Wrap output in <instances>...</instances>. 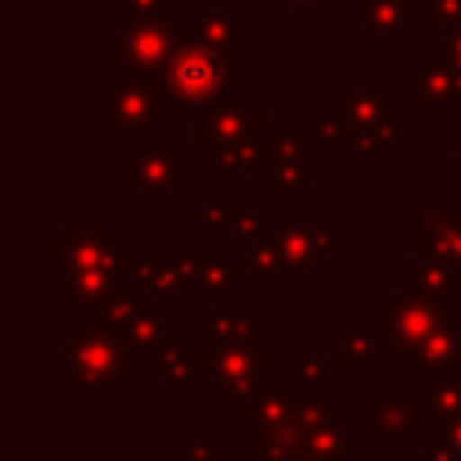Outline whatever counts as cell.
<instances>
[{
  "mask_svg": "<svg viewBox=\"0 0 461 461\" xmlns=\"http://www.w3.org/2000/svg\"><path fill=\"white\" fill-rule=\"evenodd\" d=\"M130 259H133V245L122 234H115L112 223H97V227L68 223L65 234L50 241V285L61 288L68 306L90 317L104 299L130 288L126 285Z\"/></svg>",
  "mask_w": 461,
  "mask_h": 461,
  "instance_id": "1",
  "label": "cell"
},
{
  "mask_svg": "<svg viewBox=\"0 0 461 461\" xmlns=\"http://www.w3.org/2000/svg\"><path fill=\"white\" fill-rule=\"evenodd\" d=\"M130 342L97 321H65V385L83 403H97L101 389L130 385Z\"/></svg>",
  "mask_w": 461,
  "mask_h": 461,
  "instance_id": "2",
  "label": "cell"
},
{
  "mask_svg": "<svg viewBox=\"0 0 461 461\" xmlns=\"http://www.w3.org/2000/svg\"><path fill=\"white\" fill-rule=\"evenodd\" d=\"M166 101L169 97L155 79H137L119 72H108L97 79V119L101 126L112 130L119 144H130V148L162 137Z\"/></svg>",
  "mask_w": 461,
  "mask_h": 461,
  "instance_id": "3",
  "label": "cell"
},
{
  "mask_svg": "<svg viewBox=\"0 0 461 461\" xmlns=\"http://www.w3.org/2000/svg\"><path fill=\"white\" fill-rule=\"evenodd\" d=\"M184 191H198L194 158L176 140L155 137L130 148V205L137 209H176Z\"/></svg>",
  "mask_w": 461,
  "mask_h": 461,
  "instance_id": "4",
  "label": "cell"
},
{
  "mask_svg": "<svg viewBox=\"0 0 461 461\" xmlns=\"http://www.w3.org/2000/svg\"><path fill=\"white\" fill-rule=\"evenodd\" d=\"M281 357L259 349V342H234V346H205V389L212 403H252L259 393L277 385Z\"/></svg>",
  "mask_w": 461,
  "mask_h": 461,
  "instance_id": "5",
  "label": "cell"
},
{
  "mask_svg": "<svg viewBox=\"0 0 461 461\" xmlns=\"http://www.w3.org/2000/svg\"><path fill=\"white\" fill-rule=\"evenodd\" d=\"M180 43H184L180 7L162 11V14H148V18L115 22V72L162 83Z\"/></svg>",
  "mask_w": 461,
  "mask_h": 461,
  "instance_id": "6",
  "label": "cell"
},
{
  "mask_svg": "<svg viewBox=\"0 0 461 461\" xmlns=\"http://www.w3.org/2000/svg\"><path fill=\"white\" fill-rule=\"evenodd\" d=\"M267 137L263 122V94L259 90H230L220 101L198 108L194 119V158H212L216 151L241 144V140H259Z\"/></svg>",
  "mask_w": 461,
  "mask_h": 461,
  "instance_id": "7",
  "label": "cell"
},
{
  "mask_svg": "<svg viewBox=\"0 0 461 461\" xmlns=\"http://www.w3.org/2000/svg\"><path fill=\"white\" fill-rule=\"evenodd\" d=\"M378 328H382V339H385V353H407L414 357V349L436 335L439 328L461 321V310L457 306H447V303H436L432 295L418 292V288H407V292H396L393 299H385L378 306Z\"/></svg>",
  "mask_w": 461,
  "mask_h": 461,
  "instance_id": "8",
  "label": "cell"
},
{
  "mask_svg": "<svg viewBox=\"0 0 461 461\" xmlns=\"http://www.w3.org/2000/svg\"><path fill=\"white\" fill-rule=\"evenodd\" d=\"M162 90L173 104L180 108H205L212 101H220L223 94H230L227 86V58L194 43V40H184L180 50L173 54L166 76H162Z\"/></svg>",
  "mask_w": 461,
  "mask_h": 461,
  "instance_id": "9",
  "label": "cell"
},
{
  "mask_svg": "<svg viewBox=\"0 0 461 461\" xmlns=\"http://www.w3.org/2000/svg\"><path fill=\"white\" fill-rule=\"evenodd\" d=\"M277 252L285 259V267L299 277V281H313V274H324L328 263L346 249V234L339 223H321L313 216L306 220H274L270 223Z\"/></svg>",
  "mask_w": 461,
  "mask_h": 461,
  "instance_id": "10",
  "label": "cell"
},
{
  "mask_svg": "<svg viewBox=\"0 0 461 461\" xmlns=\"http://www.w3.org/2000/svg\"><path fill=\"white\" fill-rule=\"evenodd\" d=\"M184 40H194L227 61H241L249 54V22L245 11L230 7V0H191L180 7Z\"/></svg>",
  "mask_w": 461,
  "mask_h": 461,
  "instance_id": "11",
  "label": "cell"
},
{
  "mask_svg": "<svg viewBox=\"0 0 461 461\" xmlns=\"http://www.w3.org/2000/svg\"><path fill=\"white\" fill-rule=\"evenodd\" d=\"M360 425L382 454H407L411 436L418 432L414 385H382L375 400L360 411Z\"/></svg>",
  "mask_w": 461,
  "mask_h": 461,
  "instance_id": "12",
  "label": "cell"
},
{
  "mask_svg": "<svg viewBox=\"0 0 461 461\" xmlns=\"http://www.w3.org/2000/svg\"><path fill=\"white\" fill-rule=\"evenodd\" d=\"M310 158L313 140L310 126H267V148H263V187L274 194H299L310 184Z\"/></svg>",
  "mask_w": 461,
  "mask_h": 461,
  "instance_id": "13",
  "label": "cell"
},
{
  "mask_svg": "<svg viewBox=\"0 0 461 461\" xmlns=\"http://www.w3.org/2000/svg\"><path fill=\"white\" fill-rule=\"evenodd\" d=\"M331 94L349 112L353 130H375V126L396 122L393 119V101H396L393 76H346L342 86Z\"/></svg>",
  "mask_w": 461,
  "mask_h": 461,
  "instance_id": "14",
  "label": "cell"
},
{
  "mask_svg": "<svg viewBox=\"0 0 461 461\" xmlns=\"http://www.w3.org/2000/svg\"><path fill=\"white\" fill-rule=\"evenodd\" d=\"M407 101L411 108H450L461 112V72H454L439 58H411L407 61Z\"/></svg>",
  "mask_w": 461,
  "mask_h": 461,
  "instance_id": "15",
  "label": "cell"
},
{
  "mask_svg": "<svg viewBox=\"0 0 461 461\" xmlns=\"http://www.w3.org/2000/svg\"><path fill=\"white\" fill-rule=\"evenodd\" d=\"M321 461H360L364 457V425L360 418H346L339 403H331L310 429H306V447Z\"/></svg>",
  "mask_w": 461,
  "mask_h": 461,
  "instance_id": "16",
  "label": "cell"
},
{
  "mask_svg": "<svg viewBox=\"0 0 461 461\" xmlns=\"http://www.w3.org/2000/svg\"><path fill=\"white\" fill-rule=\"evenodd\" d=\"M425 29V0H360V36L367 43H407Z\"/></svg>",
  "mask_w": 461,
  "mask_h": 461,
  "instance_id": "17",
  "label": "cell"
},
{
  "mask_svg": "<svg viewBox=\"0 0 461 461\" xmlns=\"http://www.w3.org/2000/svg\"><path fill=\"white\" fill-rule=\"evenodd\" d=\"M230 256H234V263H238V281H241V288H310L306 281H299V277L285 267L270 223H267V230H263L252 245H245L241 252H230Z\"/></svg>",
  "mask_w": 461,
  "mask_h": 461,
  "instance_id": "18",
  "label": "cell"
},
{
  "mask_svg": "<svg viewBox=\"0 0 461 461\" xmlns=\"http://www.w3.org/2000/svg\"><path fill=\"white\" fill-rule=\"evenodd\" d=\"M130 292H137L148 306L169 310L180 303V288L187 285L176 256H133L126 274Z\"/></svg>",
  "mask_w": 461,
  "mask_h": 461,
  "instance_id": "19",
  "label": "cell"
},
{
  "mask_svg": "<svg viewBox=\"0 0 461 461\" xmlns=\"http://www.w3.org/2000/svg\"><path fill=\"white\" fill-rule=\"evenodd\" d=\"M263 328V310L245 306V303H220L198 310L194 335L205 346H234V342H259Z\"/></svg>",
  "mask_w": 461,
  "mask_h": 461,
  "instance_id": "20",
  "label": "cell"
},
{
  "mask_svg": "<svg viewBox=\"0 0 461 461\" xmlns=\"http://www.w3.org/2000/svg\"><path fill=\"white\" fill-rule=\"evenodd\" d=\"M148 371L162 375L169 389H205V342L180 335L144 357Z\"/></svg>",
  "mask_w": 461,
  "mask_h": 461,
  "instance_id": "21",
  "label": "cell"
},
{
  "mask_svg": "<svg viewBox=\"0 0 461 461\" xmlns=\"http://www.w3.org/2000/svg\"><path fill=\"white\" fill-rule=\"evenodd\" d=\"M414 403H418V432L436 436L450 421L461 418V371L454 375H432L421 385H414Z\"/></svg>",
  "mask_w": 461,
  "mask_h": 461,
  "instance_id": "22",
  "label": "cell"
},
{
  "mask_svg": "<svg viewBox=\"0 0 461 461\" xmlns=\"http://www.w3.org/2000/svg\"><path fill=\"white\" fill-rule=\"evenodd\" d=\"M324 349L339 357L346 371H375L385 353V339L378 321H346L342 331L324 342Z\"/></svg>",
  "mask_w": 461,
  "mask_h": 461,
  "instance_id": "23",
  "label": "cell"
},
{
  "mask_svg": "<svg viewBox=\"0 0 461 461\" xmlns=\"http://www.w3.org/2000/svg\"><path fill=\"white\" fill-rule=\"evenodd\" d=\"M443 205H447L443 202V191H436V187H414L407 180V173H400L393 180V220L407 227V238L411 241H421L425 238L429 223L439 216Z\"/></svg>",
  "mask_w": 461,
  "mask_h": 461,
  "instance_id": "24",
  "label": "cell"
},
{
  "mask_svg": "<svg viewBox=\"0 0 461 461\" xmlns=\"http://www.w3.org/2000/svg\"><path fill=\"white\" fill-rule=\"evenodd\" d=\"M310 140H313V155L324 158H342L353 155V119L349 112L335 101V94L324 97L321 108L310 112Z\"/></svg>",
  "mask_w": 461,
  "mask_h": 461,
  "instance_id": "25",
  "label": "cell"
},
{
  "mask_svg": "<svg viewBox=\"0 0 461 461\" xmlns=\"http://www.w3.org/2000/svg\"><path fill=\"white\" fill-rule=\"evenodd\" d=\"M414 367L432 378V375H454L461 371V321L439 328L436 335H429L418 349H414Z\"/></svg>",
  "mask_w": 461,
  "mask_h": 461,
  "instance_id": "26",
  "label": "cell"
},
{
  "mask_svg": "<svg viewBox=\"0 0 461 461\" xmlns=\"http://www.w3.org/2000/svg\"><path fill=\"white\" fill-rule=\"evenodd\" d=\"M234 288H241L234 256H230V252L202 256V267H198V281H194L198 310H205V306H220V303H230V292H234Z\"/></svg>",
  "mask_w": 461,
  "mask_h": 461,
  "instance_id": "27",
  "label": "cell"
},
{
  "mask_svg": "<svg viewBox=\"0 0 461 461\" xmlns=\"http://www.w3.org/2000/svg\"><path fill=\"white\" fill-rule=\"evenodd\" d=\"M234 202L227 191L220 187H198L194 191V238L198 241H227L230 234V216H234Z\"/></svg>",
  "mask_w": 461,
  "mask_h": 461,
  "instance_id": "28",
  "label": "cell"
},
{
  "mask_svg": "<svg viewBox=\"0 0 461 461\" xmlns=\"http://www.w3.org/2000/svg\"><path fill=\"white\" fill-rule=\"evenodd\" d=\"M411 277H414V288L432 295L436 303H447V306H457V292H461V281L454 274V267L432 252H421V256H411Z\"/></svg>",
  "mask_w": 461,
  "mask_h": 461,
  "instance_id": "29",
  "label": "cell"
},
{
  "mask_svg": "<svg viewBox=\"0 0 461 461\" xmlns=\"http://www.w3.org/2000/svg\"><path fill=\"white\" fill-rule=\"evenodd\" d=\"M184 335V328L173 321V317H166V310H158V306H144L140 313H137V321H133V328L126 331V342H130V349L133 353H151V349H158V346H166V342H173V339H180Z\"/></svg>",
  "mask_w": 461,
  "mask_h": 461,
  "instance_id": "30",
  "label": "cell"
},
{
  "mask_svg": "<svg viewBox=\"0 0 461 461\" xmlns=\"http://www.w3.org/2000/svg\"><path fill=\"white\" fill-rule=\"evenodd\" d=\"M421 241H425V249H429L432 256L447 259V263L454 267V274L461 277V209L443 205L439 216L429 223V230H425Z\"/></svg>",
  "mask_w": 461,
  "mask_h": 461,
  "instance_id": "31",
  "label": "cell"
},
{
  "mask_svg": "<svg viewBox=\"0 0 461 461\" xmlns=\"http://www.w3.org/2000/svg\"><path fill=\"white\" fill-rule=\"evenodd\" d=\"M403 140H411L407 122H389L375 130H353V158H389Z\"/></svg>",
  "mask_w": 461,
  "mask_h": 461,
  "instance_id": "32",
  "label": "cell"
},
{
  "mask_svg": "<svg viewBox=\"0 0 461 461\" xmlns=\"http://www.w3.org/2000/svg\"><path fill=\"white\" fill-rule=\"evenodd\" d=\"M148 303L137 295V292H130V288H122V292H115L112 299H104L90 317H83V321H97V324H104V328H112L115 335H122L126 339V331L133 328V321H137V313L144 310Z\"/></svg>",
  "mask_w": 461,
  "mask_h": 461,
  "instance_id": "33",
  "label": "cell"
},
{
  "mask_svg": "<svg viewBox=\"0 0 461 461\" xmlns=\"http://www.w3.org/2000/svg\"><path fill=\"white\" fill-rule=\"evenodd\" d=\"M263 148H267V137L259 140H241V144H230L223 151H216L209 162L220 176H241V173H252L263 166Z\"/></svg>",
  "mask_w": 461,
  "mask_h": 461,
  "instance_id": "34",
  "label": "cell"
},
{
  "mask_svg": "<svg viewBox=\"0 0 461 461\" xmlns=\"http://www.w3.org/2000/svg\"><path fill=\"white\" fill-rule=\"evenodd\" d=\"M263 230H267V216H263L256 205H238L234 216H230V234H227L230 252H241V249L252 245Z\"/></svg>",
  "mask_w": 461,
  "mask_h": 461,
  "instance_id": "35",
  "label": "cell"
},
{
  "mask_svg": "<svg viewBox=\"0 0 461 461\" xmlns=\"http://www.w3.org/2000/svg\"><path fill=\"white\" fill-rule=\"evenodd\" d=\"M292 385H299V389H328V357L299 353L292 360Z\"/></svg>",
  "mask_w": 461,
  "mask_h": 461,
  "instance_id": "36",
  "label": "cell"
},
{
  "mask_svg": "<svg viewBox=\"0 0 461 461\" xmlns=\"http://www.w3.org/2000/svg\"><path fill=\"white\" fill-rule=\"evenodd\" d=\"M425 54H429V58H439V61H447L454 72H461V25L447 29V32L425 29Z\"/></svg>",
  "mask_w": 461,
  "mask_h": 461,
  "instance_id": "37",
  "label": "cell"
},
{
  "mask_svg": "<svg viewBox=\"0 0 461 461\" xmlns=\"http://www.w3.org/2000/svg\"><path fill=\"white\" fill-rule=\"evenodd\" d=\"M461 25V0H425V29L447 32Z\"/></svg>",
  "mask_w": 461,
  "mask_h": 461,
  "instance_id": "38",
  "label": "cell"
},
{
  "mask_svg": "<svg viewBox=\"0 0 461 461\" xmlns=\"http://www.w3.org/2000/svg\"><path fill=\"white\" fill-rule=\"evenodd\" d=\"M259 4H263V11H288L299 29H306L313 22V14H321L328 7V0H259Z\"/></svg>",
  "mask_w": 461,
  "mask_h": 461,
  "instance_id": "39",
  "label": "cell"
},
{
  "mask_svg": "<svg viewBox=\"0 0 461 461\" xmlns=\"http://www.w3.org/2000/svg\"><path fill=\"white\" fill-rule=\"evenodd\" d=\"M173 7H176L173 0H112L115 22H126V18H148V14H162V11H173Z\"/></svg>",
  "mask_w": 461,
  "mask_h": 461,
  "instance_id": "40",
  "label": "cell"
},
{
  "mask_svg": "<svg viewBox=\"0 0 461 461\" xmlns=\"http://www.w3.org/2000/svg\"><path fill=\"white\" fill-rule=\"evenodd\" d=\"M176 450H180V461H216L220 457V450L209 436H180Z\"/></svg>",
  "mask_w": 461,
  "mask_h": 461,
  "instance_id": "41",
  "label": "cell"
},
{
  "mask_svg": "<svg viewBox=\"0 0 461 461\" xmlns=\"http://www.w3.org/2000/svg\"><path fill=\"white\" fill-rule=\"evenodd\" d=\"M173 256L180 259V270H184L187 285H194V281H198V267H202V256H198V238H184V241H176V252H173Z\"/></svg>",
  "mask_w": 461,
  "mask_h": 461,
  "instance_id": "42",
  "label": "cell"
},
{
  "mask_svg": "<svg viewBox=\"0 0 461 461\" xmlns=\"http://www.w3.org/2000/svg\"><path fill=\"white\" fill-rule=\"evenodd\" d=\"M436 436H439V439L450 447V454L461 461V418H457V421H450V425H447L443 432H436Z\"/></svg>",
  "mask_w": 461,
  "mask_h": 461,
  "instance_id": "43",
  "label": "cell"
},
{
  "mask_svg": "<svg viewBox=\"0 0 461 461\" xmlns=\"http://www.w3.org/2000/svg\"><path fill=\"white\" fill-rule=\"evenodd\" d=\"M112 184H115V191H130V155L115 158V166H112Z\"/></svg>",
  "mask_w": 461,
  "mask_h": 461,
  "instance_id": "44",
  "label": "cell"
},
{
  "mask_svg": "<svg viewBox=\"0 0 461 461\" xmlns=\"http://www.w3.org/2000/svg\"><path fill=\"white\" fill-rule=\"evenodd\" d=\"M216 461H256V457H252L249 450H241V454H220Z\"/></svg>",
  "mask_w": 461,
  "mask_h": 461,
  "instance_id": "45",
  "label": "cell"
},
{
  "mask_svg": "<svg viewBox=\"0 0 461 461\" xmlns=\"http://www.w3.org/2000/svg\"><path fill=\"white\" fill-rule=\"evenodd\" d=\"M457 187H461V137H457Z\"/></svg>",
  "mask_w": 461,
  "mask_h": 461,
  "instance_id": "46",
  "label": "cell"
},
{
  "mask_svg": "<svg viewBox=\"0 0 461 461\" xmlns=\"http://www.w3.org/2000/svg\"><path fill=\"white\" fill-rule=\"evenodd\" d=\"M295 461H321V457H313V454H310V450H303V454H299V457H295Z\"/></svg>",
  "mask_w": 461,
  "mask_h": 461,
  "instance_id": "47",
  "label": "cell"
},
{
  "mask_svg": "<svg viewBox=\"0 0 461 461\" xmlns=\"http://www.w3.org/2000/svg\"><path fill=\"white\" fill-rule=\"evenodd\" d=\"M173 4H176V7H184V4H191V0H173Z\"/></svg>",
  "mask_w": 461,
  "mask_h": 461,
  "instance_id": "48",
  "label": "cell"
}]
</instances>
